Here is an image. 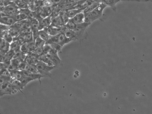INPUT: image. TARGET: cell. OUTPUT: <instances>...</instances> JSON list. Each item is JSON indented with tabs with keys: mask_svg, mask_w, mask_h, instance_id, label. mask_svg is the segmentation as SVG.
<instances>
[{
	"mask_svg": "<svg viewBox=\"0 0 152 114\" xmlns=\"http://www.w3.org/2000/svg\"><path fill=\"white\" fill-rule=\"evenodd\" d=\"M107 7L103 3H100L93 11L85 15V22L91 24L94 21L100 18L102 16L104 10Z\"/></svg>",
	"mask_w": 152,
	"mask_h": 114,
	"instance_id": "obj_1",
	"label": "cell"
},
{
	"mask_svg": "<svg viewBox=\"0 0 152 114\" xmlns=\"http://www.w3.org/2000/svg\"><path fill=\"white\" fill-rule=\"evenodd\" d=\"M36 67L38 73L46 77H51V72L56 67L48 65L45 63L38 61L36 65Z\"/></svg>",
	"mask_w": 152,
	"mask_h": 114,
	"instance_id": "obj_2",
	"label": "cell"
},
{
	"mask_svg": "<svg viewBox=\"0 0 152 114\" xmlns=\"http://www.w3.org/2000/svg\"><path fill=\"white\" fill-rule=\"evenodd\" d=\"M13 87L11 81L6 82L0 85V95L2 96L5 95H12L17 93Z\"/></svg>",
	"mask_w": 152,
	"mask_h": 114,
	"instance_id": "obj_3",
	"label": "cell"
},
{
	"mask_svg": "<svg viewBox=\"0 0 152 114\" xmlns=\"http://www.w3.org/2000/svg\"><path fill=\"white\" fill-rule=\"evenodd\" d=\"M21 9L15 4L5 7H1V12H3L7 16H13L20 13Z\"/></svg>",
	"mask_w": 152,
	"mask_h": 114,
	"instance_id": "obj_4",
	"label": "cell"
},
{
	"mask_svg": "<svg viewBox=\"0 0 152 114\" xmlns=\"http://www.w3.org/2000/svg\"><path fill=\"white\" fill-rule=\"evenodd\" d=\"M68 29L65 26L60 27H54L50 26L44 29L51 36H54L64 33Z\"/></svg>",
	"mask_w": 152,
	"mask_h": 114,
	"instance_id": "obj_5",
	"label": "cell"
},
{
	"mask_svg": "<svg viewBox=\"0 0 152 114\" xmlns=\"http://www.w3.org/2000/svg\"><path fill=\"white\" fill-rule=\"evenodd\" d=\"M37 47L35 44V40L26 42L21 45V50L24 53L27 54L36 50Z\"/></svg>",
	"mask_w": 152,
	"mask_h": 114,
	"instance_id": "obj_6",
	"label": "cell"
},
{
	"mask_svg": "<svg viewBox=\"0 0 152 114\" xmlns=\"http://www.w3.org/2000/svg\"><path fill=\"white\" fill-rule=\"evenodd\" d=\"M37 20L38 21L39 30L44 29L51 25L52 20L51 16L45 18H42L40 17Z\"/></svg>",
	"mask_w": 152,
	"mask_h": 114,
	"instance_id": "obj_7",
	"label": "cell"
},
{
	"mask_svg": "<svg viewBox=\"0 0 152 114\" xmlns=\"http://www.w3.org/2000/svg\"><path fill=\"white\" fill-rule=\"evenodd\" d=\"M127 0H102L101 3L110 7L115 12L116 11L117 4L121 2L127 1Z\"/></svg>",
	"mask_w": 152,
	"mask_h": 114,
	"instance_id": "obj_8",
	"label": "cell"
},
{
	"mask_svg": "<svg viewBox=\"0 0 152 114\" xmlns=\"http://www.w3.org/2000/svg\"><path fill=\"white\" fill-rule=\"evenodd\" d=\"M0 22L1 24L10 27L13 25L16 21L12 16H7L1 17Z\"/></svg>",
	"mask_w": 152,
	"mask_h": 114,
	"instance_id": "obj_9",
	"label": "cell"
},
{
	"mask_svg": "<svg viewBox=\"0 0 152 114\" xmlns=\"http://www.w3.org/2000/svg\"><path fill=\"white\" fill-rule=\"evenodd\" d=\"M91 24L90 23L84 22L82 23L78 24L76 29L74 31L77 36V37L85 31Z\"/></svg>",
	"mask_w": 152,
	"mask_h": 114,
	"instance_id": "obj_10",
	"label": "cell"
},
{
	"mask_svg": "<svg viewBox=\"0 0 152 114\" xmlns=\"http://www.w3.org/2000/svg\"><path fill=\"white\" fill-rule=\"evenodd\" d=\"M15 52L13 51L10 50L5 54H1V62H5L11 61L15 55Z\"/></svg>",
	"mask_w": 152,
	"mask_h": 114,
	"instance_id": "obj_11",
	"label": "cell"
},
{
	"mask_svg": "<svg viewBox=\"0 0 152 114\" xmlns=\"http://www.w3.org/2000/svg\"><path fill=\"white\" fill-rule=\"evenodd\" d=\"M52 22L51 26L54 27H60L65 26L64 22L60 15L51 17Z\"/></svg>",
	"mask_w": 152,
	"mask_h": 114,
	"instance_id": "obj_12",
	"label": "cell"
},
{
	"mask_svg": "<svg viewBox=\"0 0 152 114\" xmlns=\"http://www.w3.org/2000/svg\"><path fill=\"white\" fill-rule=\"evenodd\" d=\"M10 50V43L1 38L0 52L6 53Z\"/></svg>",
	"mask_w": 152,
	"mask_h": 114,
	"instance_id": "obj_13",
	"label": "cell"
},
{
	"mask_svg": "<svg viewBox=\"0 0 152 114\" xmlns=\"http://www.w3.org/2000/svg\"><path fill=\"white\" fill-rule=\"evenodd\" d=\"M59 43L63 47L64 45L69 43L72 40L68 38L64 33L58 35Z\"/></svg>",
	"mask_w": 152,
	"mask_h": 114,
	"instance_id": "obj_14",
	"label": "cell"
},
{
	"mask_svg": "<svg viewBox=\"0 0 152 114\" xmlns=\"http://www.w3.org/2000/svg\"><path fill=\"white\" fill-rule=\"evenodd\" d=\"M23 74L26 76L29 77L34 80H38L40 84L41 83V78L45 77L44 76L39 73H35L29 71H22Z\"/></svg>",
	"mask_w": 152,
	"mask_h": 114,
	"instance_id": "obj_15",
	"label": "cell"
},
{
	"mask_svg": "<svg viewBox=\"0 0 152 114\" xmlns=\"http://www.w3.org/2000/svg\"><path fill=\"white\" fill-rule=\"evenodd\" d=\"M11 83L14 89L17 92H20L23 93L22 90L25 87L19 80L17 79H12Z\"/></svg>",
	"mask_w": 152,
	"mask_h": 114,
	"instance_id": "obj_16",
	"label": "cell"
},
{
	"mask_svg": "<svg viewBox=\"0 0 152 114\" xmlns=\"http://www.w3.org/2000/svg\"><path fill=\"white\" fill-rule=\"evenodd\" d=\"M44 51L45 55L49 54L53 55H58V52L50 45L45 43L44 46Z\"/></svg>",
	"mask_w": 152,
	"mask_h": 114,
	"instance_id": "obj_17",
	"label": "cell"
},
{
	"mask_svg": "<svg viewBox=\"0 0 152 114\" xmlns=\"http://www.w3.org/2000/svg\"><path fill=\"white\" fill-rule=\"evenodd\" d=\"M64 5L63 4H60L55 7L51 16L53 17L59 15L64 10Z\"/></svg>",
	"mask_w": 152,
	"mask_h": 114,
	"instance_id": "obj_18",
	"label": "cell"
},
{
	"mask_svg": "<svg viewBox=\"0 0 152 114\" xmlns=\"http://www.w3.org/2000/svg\"><path fill=\"white\" fill-rule=\"evenodd\" d=\"M1 38L5 39L10 43L13 41V37L8 31L1 32Z\"/></svg>",
	"mask_w": 152,
	"mask_h": 114,
	"instance_id": "obj_19",
	"label": "cell"
},
{
	"mask_svg": "<svg viewBox=\"0 0 152 114\" xmlns=\"http://www.w3.org/2000/svg\"><path fill=\"white\" fill-rule=\"evenodd\" d=\"M78 24L73 18L69 19L68 22L65 25L68 29L74 31L76 29Z\"/></svg>",
	"mask_w": 152,
	"mask_h": 114,
	"instance_id": "obj_20",
	"label": "cell"
},
{
	"mask_svg": "<svg viewBox=\"0 0 152 114\" xmlns=\"http://www.w3.org/2000/svg\"><path fill=\"white\" fill-rule=\"evenodd\" d=\"M21 45L17 40L13 41L10 43V50L13 51L15 52L21 50Z\"/></svg>",
	"mask_w": 152,
	"mask_h": 114,
	"instance_id": "obj_21",
	"label": "cell"
},
{
	"mask_svg": "<svg viewBox=\"0 0 152 114\" xmlns=\"http://www.w3.org/2000/svg\"><path fill=\"white\" fill-rule=\"evenodd\" d=\"M85 15L83 12L79 13L73 19L77 24L82 23L85 22Z\"/></svg>",
	"mask_w": 152,
	"mask_h": 114,
	"instance_id": "obj_22",
	"label": "cell"
},
{
	"mask_svg": "<svg viewBox=\"0 0 152 114\" xmlns=\"http://www.w3.org/2000/svg\"><path fill=\"white\" fill-rule=\"evenodd\" d=\"M65 12L69 18L71 19L73 18L79 13L83 12V11L77 9H73Z\"/></svg>",
	"mask_w": 152,
	"mask_h": 114,
	"instance_id": "obj_23",
	"label": "cell"
},
{
	"mask_svg": "<svg viewBox=\"0 0 152 114\" xmlns=\"http://www.w3.org/2000/svg\"><path fill=\"white\" fill-rule=\"evenodd\" d=\"M24 61L29 65L35 66L38 61L37 59L32 57L28 54H27Z\"/></svg>",
	"mask_w": 152,
	"mask_h": 114,
	"instance_id": "obj_24",
	"label": "cell"
},
{
	"mask_svg": "<svg viewBox=\"0 0 152 114\" xmlns=\"http://www.w3.org/2000/svg\"><path fill=\"white\" fill-rule=\"evenodd\" d=\"M45 55L47 58L52 60L55 64L56 66L61 64V60L58 55H53L49 54Z\"/></svg>",
	"mask_w": 152,
	"mask_h": 114,
	"instance_id": "obj_25",
	"label": "cell"
},
{
	"mask_svg": "<svg viewBox=\"0 0 152 114\" xmlns=\"http://www.w3.org/2000/svg\"><path fill=\"white\" fill-rule=\"evenodd\" d=\"M13 38L18 36L20 34V29L14 27L13 25L10 26L8 31Z\"/></svg>",
	"mask_w": 152,
	"mask_h": 114,
	"instance_id": "obj_26",
	"label": "cell"
},
{
	"mask_svg": "<svg viewBox=\"0 0 152 114\" xmlns=\"http://www.w3.org/2000/svg\"><path fill=\"white\" fill-rule=\"evenodd\" d=\"M43 6V2L40 0L35 1L33 6L29 9L33 11H36L38 8Z\"/></svg>",
	"mask_w": 152,
	"mask_h": 114,
	"instance_id": "obj_27",
	"label": "cell"
},
{
	"mask_svg": "<svg viewBox=\"0 0 152 114\" xmlns=\"http://www.w3.org/2000/svg\"><path fill=\"white\" fill-rule=\"evenodd\" d=\"M13 2L17 6L21 9L29 8V5L22 0H16Z\"/></svg>",
	"mask_w": 152,
	"mask_h": 114,
	"instance_id": "obj_28",
	"label": "cell"
},
{
	"mask_svg": "<svg viewBox=\"0 0 152 114\" xmlns=\"http://www.w3.org/2000/svg\"><path fill=\"white\" fill-rule=\"evenodd\" d=\"M39 37L45 42L49 39L50 36L45 30L39 31Z\"/></svg>",
	"mask_w": 152,
	"mask_h": 114,
	"instance_id": "obj_29",
	"label": "cell"
},
{
	"mask_svg": "<svg viewBox=\"0 0 152 114\" xmlns=\"http://www.w3.org/2000/svg\"><path fill=\"white\" fill-rule=\"evenodd\" d=\"M64 33L68 38L72 40L77 38V35L74 31L68 29Z\"/></svg>",
	"mask_w": 152,
	"mask_h": 114,
	"instance_id": "obj_30",
	"label": "cell"
},
{
	"mask_svg": "<svg viewBox=\"0 0 152 114\" xmlns=\"http://www.w3.org/2000/svg\"><path fill=\"white\" fill-rule=\"evenodd\" d=\"M12 16L14 18L16 22L25 20L28 18V16L27 15L21 13Z\"/></svg>",
	"mask_w": 152,
	"mask_h": 114,
	"instance_id": "obj_31",
	"label": "cell"
},
{
	"mask_svg": "<svg viewBox=\"0 0 152 114\" xmlns=\"http://www.w3.org/2000/svg\"><path fill=\"white\" fill-rule=\"evenodd\" d=\"M100 3L95 2L92 5L88 6L83 11L84 15L90 13L94 10Z\"/></svg>",
	"mask_w": 152,
	"mask_h": 114,
	"instance_id": "obj_32",
	"label": "cell"
},
{
	"mask_svg": "<svg viewBox=\"0 0 152 114\" xmlns=\"http://www.w3.org/2000/svg\"><path fill=\"white\" fill-rule=\"evenodd\" d=\"M57 43H59L58 35L54 36H50L49 40L46 42V44L49 45Z\"/></svg>",
	"mask_w": 152,
	"mask_h": 114,
	"instance_id": "obj_33",
	"label": "cell"
},
{
	"mask_svg": "<svg viewBox=\"0 0 152 114\" xmlns=\"http://www.w3.org/2000/svg\"><path fill=\"white\" fill-rule=\"evenodd\" d=\"M35 40V44L37 48L44 46L46 43V42L39 37L37 38Z\"/></svg>",
	"mask_w": 152,
	"mask_h": 114,
	"instance_id": "obj_34",
	"label": "cell"
},
{
	"mask_svg": "<svg viewBox=\"0 0 152 114\" xmlns=\"http://www.w3.org/2000/svg\"><path fill=\"white\" fill-rule=\"evenodd\" d=\"M12 79L11 77L1 75L0 76V85L6 82L11 81Z\"/></svg>",
	"mask_w": 152,
	"mask_h": 114,
	"instance_id": "obj_35",
	"label": "cell"
},
{
	"mask_svg": "<svg viewBox=\"0 0 152 114\" xmlns=\"http://www.w3.org/2000/svg\"><path fill=\"white\" fill-rule=\"evenodd\" d=\"M14 40L18 41L21 45L26 43L25 36L20 34L17 37L13 38V41Z\"/></svg>",
	"mask_w": 152,
	"mask_h": 114,
	"instance_id": "obj_36",
	"label": "cell"
},
{
	"mask_svg": "<svg viewBox=\"0 0 152 114\" xmlns=\"http://www.w3.org/2000/svg\"><path fill=\"white\" fill-rule=\"evenodd\" d=\"M27 20V19L23 20L16 22L13 25L20 29L21 30V28L23 27Z\"/></svg>",
	"mask_w": 152,
	"mask_h": 114,
	"instance_id": "obj_37",
	"label": "cell"
},
{
	"mask_svg": "<svg viewBox=\"0 0 152 114\" xmlns=\"http://www.w3.org/2000/svg\"><path fill=\"white\" fill-rule=\"evenodd\" d=\"M26 42H29L35 40L32 32H31L25 36Z\"/></svg>",
	"mask_w": 152,
	"mask_h": 114,
	"instance_id": "obj_38",
	"label": "cell"
},
{
	"mask_svg": "<svg viewBox=\"0 0 152 114\" xmlns=\"http://www.w3.org/2000/svg\"><path fill=\"white\" fill-rule=\"evenodd\" d=\"M11 64V61L5 62H1V66H0V70L2 69H8Z\"/></svg>",
	"mask_w": 152,
	"mask_h": 114,
	"instance_id": "obj_39",
	"label": "cell"
},
{
	"mask_svg": "<svg viewBox=\"0 0 152 114\" xmlns=\"http://www.w3.org/2000/svg\"><path fill=\"white\" fill-rule=\"evenodd\" d=\"M44 46L37 48L35 50L36 52L39 56L45 54L44 51Z\"/></svg>",
	"mask_w": 152,
	"mask_h": 114,
	"instance_id": "obj_40",
	"label": "cell"
},
{
	"mask_svg": "<svg viewBox=\"0 0 152 114\" xmlns=\"http://www.w3.org/2000/svg\"><path fill=\"white\" fill-rule=\"evenodd\" d=\"M1 75L11 77L10 72L7 69H2L0 70Z\"/></svg>",
	"mask_w": 152,
	"mask_h": 114,
	"instance_id": "obj_41",
	"label": "cell"
},
{
	"mask_svg": "<svg viewBox=\"0 0 152 114\" xmlns=\"http://www.w3.org/2000/svg\"><path fill=\"white\" fill-rule=\"evenodd\" d=\"M32 31V30L31 28H30L21 31L20 34L25 36Z\"/></svg>",
	"mask_w": 152,
	"mask_h": 114,
	"instance_id": "obj_42",
	"label": "cell"
},
{
	"mask_svg": "<svg viewBox=\"0 0 152 114\" xmlns=\"http://www.w3.org/2000/svg\"><path fill=\"white\" fill-rule=\"evenodd\" d=\"M53 6L55 7L61 4L63 1V0H51Z\"/></svg>",
	"mask_w": 152,
	"mask_h": 114,
	"instance_id": "obj_43",
	"label": "cell"
},
{
	"mask_svg": "<svg viewBox=\"0 0 152 114\" xmlns=\"http://www.w3.org/2000/svg\"><path fill=\"white\" fill-rule=\"evenodd\" d=\"M9 26L1 24V32L8 31Z\"/></svg>",
	"mask_w": 152,
	"mask_h": 114,
	"instance_id": "obj_44",
	"label": "cell"
},
{
	"mask_svg": "<svg viewBox=\"0 0 152 114\" xmlns=\"http://www.w3.org/2000/svg\"><path fill=\"white\" fill-rule=\"evenodd\" d=\"M43 6H53L51 0H45L44 2H43Z\"/></svg>",
	"mask_w": 152,
	"mask_h": 114,
	"instance_id": "obj_45",
	"label": "cell"
},
{
	"mask_svg": "<svg viewBox=\"0 0 152 114\" xmlns=\"http://www.w3.org/2000/svg\"><path fill=\"white\" fill-rule=\"evenodd\" d=\"M78 0H63V1L61 4H66L74 2Z\"/></svg>",
	"mask_w": 152,
	"mask_h": 114,
	"instance_id": "obj_46",
	"label": "cell"
},
{
	"mask_svg": "<svg viewBox=\"0 0 152 114\" xmlns=\"http://www.w3.org/2000/svg\"><path fill=\"white\" fill-rule=\"evenodd\" d=\"M35 2V0H29V8L32 7L33 5Z\"/></svg>",
	"mask_w": 152,
	"mask_h": 114,
	"instance_id": "obj_47",
	"label": "cell"
},
{
	"mask_svg": "<svg viewBox=\"0 0 152 114\" xmlns=\"http://www.w3.org/2000/svg\"><path fill=\"white\" fill-rule=\"evenodd\" d=\"M95 2L98 3H101L102 0H93Z\"/></svg>",
	"mask_w": 152,
	"mask_h": 114,
	"instance_id": "obj_48",
	"label": "cell"
},
{
	"mask_svg": "<svg viewBox=\"0 0 152 114\" xmlns=\"http://www.w3.org/2000/svg\"><path fill=\"white\" fill-rule=\"evenodd\" d=\"M22 1H24V2L27 4L28 5L29 0H22Z\"/></svg>",
	"mask_w": 152,
	"mask_h": 114,
	"instance_id": "obj_49",
	"label": "cell"
},
{
	"mask_svg": "<svg viewBox=\"0 0 152 114\" xmlns=\"http://www.w3.org/2000/svg\"><path fill=\"white\" fill-rule=\"evenodd\" d=\"M7 1H10L11 2H13L15 1H16V0H7Z\"/></svg>",
	"mask_w": 152,
	"mask_h": 114,
	"instance_id": "obj_50",
	"label": "cell"
},
{
	"mask_svg": "<svg viewBox=\"0 0 152 114\" xmlns=\"http://www.w3.org/2000/svg\"><path fill=\"white\" fill-rule=\"evenodd\" d=\"M40 1L44 2L45 0H40Z\"/></svg>",
	"mask_w": 152,
	"mask_h": 114,
	"instance_id": "obj_51",
	"label": "cell"
}]
</instances>
